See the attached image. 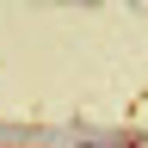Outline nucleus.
Returning a JSON list of instances; mask_svg holds the SVG:
<instances>
[{
	"instance_id": "1",
	"label": "nucleus",
	"mask_w": 148,
	"mask_h": 148,
	"mask_svg": "<svg viewBox=\"0 0 148 148\" xmlns=\"http://www.w3.org/2000/svg\"><path fill=\"white\" fill-rule=\"evenodd\" d=\"M86 6H92V0H86Z\"/></svg>"
}]
</instances>
